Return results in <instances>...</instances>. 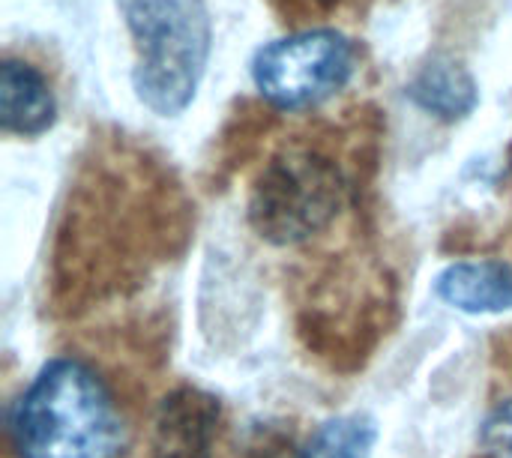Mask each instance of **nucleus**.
<instances>
[{
  "instance_id": "nucleus-1",
  "label": "nucleus",
  "mask_w": 512,
  "mask_h": 458,
  "mask_svg": "<svg viewBox=\"0 0 512 458\" xmlns=\"http://www.w3.org/2000/svg\"><path fill=\"white\" fill-rule=\"evenodd\" d=\"M9 438L18 458H120L123 417L90 363L57 357L12 405Z\"/></svg>"
},
{
  "instance_id": "nucleus-2",
  "label": "nucleus",
  "mask_w": 512,
  "mask_h": 458,
  "mask_svg": "<svg viewBox=\"0 0 512 458\" xmlns=\"http://www.w3.org/2000/svg\"><path fill=\"white\" fill-rule=\"evenodd\" d=\"M135 45L132 87L159 117L183 114L204 81L213 21L204 0H117Z\"/></svg>"
},
{
  "instance_id": "nucleus-3",
  "label": "nucleus",
  "mask_w": 512,
  "mask_h": 458,
  "mask_svg": "<svg viewBox=\"0 0 512 458\" xmlns=\"http://www.w3.org/2000/svg\"><path fill=\"white\" fill-rule=\"evenodd\" d=\"M348 201V180L327 153L294 147L273 156L252 183L249 225L273 246H300L324 234Z\"/></svg>"
},
{
  "instance_id": "nucleus-4",
  "label": "nucleus",
  "mask_w": 512,
  "mask_h": 458,
  "mask_svg": "<svg viewBox=\"0 0 512 458\" xmlns=\"http://www.w3.org/2000/svg\"><path fill=\"white\" fill-rule=\"evenodd\" d=\"M357 45L336 27H306L264 42L252 57V84L279 111H309L348 87Z\"/></svg>"
},
{
  "instance_id": "nucleus-5",
  "label": "nucleus",
  "mask_w": 512,
  "mask_h": 458,
  "mask_svg": "<svg viewBox=\"0 0 512 458\" xmlns=\"http://www.w3.org/2000/svg\"><path fill=\"white\" fill-rule=\"evenodd\" d=\"M222 402L201 387H177L159 399L150 420L153 458H213Z\"/></svg>"
},
{
  "instance_id": "nucleus-6",
  "label": "nucleus",
  "mask_w": 512,
  "mask_h": 458,
  "mask_svg": "<svg viewBox=\"0 0 512 458\" xmlns=\"http://www.w3.org/2000/svg\"><path fill=\"white\" fill-rule=\"evenodd\" d=\"M60 105L48 75L24 57L0 63V129L18 138H39L57 123Z\"/></svg>"
},
{
  "instance_id": "nucleus-7",
  "label": "nucleus",
  "mask_w": 512,
  "mask_h": 458,
  "mask_svg": "<svg viewBox=\"0 0 512 458\" xmlns=\"http://www.w3.org/2000/svg\"><path fill=\"white\" fill-rule=\"evenodd\" d=\"M438 297L465 315H501L512 312V264L480 258L456 261L435 279Z\"/></svg>"
},
{
  "instance_id": "nucleus-8",
  "label": "nucleus",
  "mask_w": 512,
  "mask_h": 458,
  "mask_svg": "<svg viewBox=\"0 0 512 458\" xmlns=\"http://www.w3.org/2000/svg\"><path fill=\"white\" fill-rule=\"evenodd\" d=\"M408 96L426 114L456 123L465 120L480 102V84L468 66L453 57H432L408 81Z\"/></svg>"
},
{
  "instance_id": "nucleus-9",
  "label": "nucleus",
  "mask_w": 512,
  "mask_h": 458,
  "mask_svg": "<svg viewBox=\"0 0 512 458\" xmlns=\"http://www.w3.org/2000/svg\"><path fill=\"white\" fill-rule=\"evenodd\" d=\"M378 444L375 420L342 414L321 423L303 447V458H372Z\"/></svg>"
},
{
  "instance_id": "nucleus-10",
  "label": "nucleus",
  "mask_w": 512,
  "mask_h": 458,
  "mask_svg": "<svg viewBox=\"0 0 512 458\" xmlns=\"http://www.w3.org/2000/svg\"><path fill=\"white\" fill-rule=\"evenodd\" d=\"M243 458H303V447L282 426H258L243 444Z\"/></svg>"
},
{
  "instance_id": "nucleus-11",
  "label": "nucleus",
  "mask_w": 512,
  "mask_h": 458,
  "mask_svg": "<svg viewBox=\"0 0 512 458\" xmlns=\"http://www.w3.org/2000/svg\"><path fill=\"white\" fill-rule=\"evenodd\" d=\"M480 447L486 458H512V396L489 411L480 432Z\"/></svg>"
}]
</instances>
